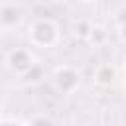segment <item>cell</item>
I'll list each match as a JSON object with an SVG mask.
<instances>
[{
	"label": "cell",
	"instance_id": "6da1fadb",
	"mask_svg": "<svg viewBox=\"0 0 126 126\" xmlns=\"http://www.w3.org/2000/svg\"><path fill=\"white\" fill-rule=\"evenodd\" d=\"M10 61H12V67L18 69V71H26V69L32 65V61H30V57H28L26 51H16V53H12Z\"/></svg>",
	"mask_w": 126,
	"mask_h": 126
},
{
	"label": "cell",
	"instance_id": "7a4b0ae2",
	"mask_svg": "<svg viewBox=\"0 0 126 126\" xmlns=\"http://www.w3.org/2000/svg\"><path fill=\"white\" fill-rule=\"evenodd\" d=\"M96 79H98V83H102V85L112 83V79H114V71H112V67H108V65L100 67L98 73H96Z\"/></svg>",
	"mask_w": 126,
	"mask_h": 126
}]
</instances>
